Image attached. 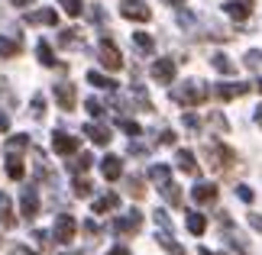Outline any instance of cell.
Wrapping results in <instances>:
<instances>
[{
  "instance_id": "cell-1",
  "label": "cell",
  "mask_w": 262,
  "mask_h": 255,
  "mask_svg": "<svg viewBox=\"0 0 262 255\" xmlns=\"http://www.w3.org/2000/svg\"><path fill=\"white\" fill-rule=\"evenodd\" d=\"M207 94H210V90H207L204 81H185V84H178L172 90V100L181 104V107H198V104L207 100Z\"/></svg>"
},
{
  "instance_id": "cell-2",
  "label": "cell",
  "mask_w": 262,
  "mask_h": 255,
  "mask_svg": "<svg viewBox=\"0 0 262 255\" xmlns=\"http://www.w3.org/2000/svg\"><path fill=\"white\" fill-rule=\"evenodd\" d=\"M204 158L210 161V168H214V171H227L236 161L233 149H227L224 142H207V146H204Z\"/></svg>"
},
{
  "instance_id": "cell-3",
  "label": "cell",
  "mask_w": 262,
  "mask_h": 255,
  "mask_svg": "<svg viewBox=\"0 0 262 255\" xmlns=\"http://www.w3.org/2000/svg\"><path fill=\"white\" fill-rule=\"evenodd\" d=\"M97 58H100V65H104L107 71H120V68H123V55H120V49L110 42L107 36L100 39V45H97Z\"/></svg>"
},
{
  "instance_id": "cell-4",
  "label": "cell",
  "mask_w": 262,
  "mask_h": 255,
  "mask_svg": "<svg viewBox=\"0 0 262 255\" xmlns=\"http://www.w3.org/2000/svg\"><path fill=\"white\" fill-rule=\"evenodd\" d=\"M75 233H78L75 217H72V213H58V217H55V226H52V239L62 242V246H68V242L75 239Z\"/></svg>"
},
{
  "instance_id": "cell-5",
  "label": "cell",
  "mask_w": 262,
  "mask_h": 255,
  "mask_svg": "<svg viewBox=\"0 0 262 255\" xmlns=\"http://www.w3.org/2000/svg\"><path fill=\"white\" fill-rule=\"evenodd\" d=\"M120 16L133 19V23H146V19L152 16V10H149L143 0H123V4H120Z\"/></svg>"
},
{
  "instance_id": "cell-6",
  "label": "cell",
  "mask_w": 262,
  "mask_h": 255,
  "mask_svg": "<svg viewBox=\"0 0 262 255\" xmlns=\"http://www.w3.org/2000/svg\"><path fill=\"white\" fill-rule=\"evenodd\" d=\"M139 226H143V213L139 210H129L126 217L114 220V229L120 233V236H133V233H139Z\"/></svg>"
},
{
  "instance_id": "cell-7",
  "label": "cell",
  "mask_w": 262,
  "mask_h": 255,
  "mask_svg": "<svg viewBox=\"0 0 262 255\" xmlns=\"http://www.w3.org/2000/svg\"><path fill=\"white\" fill-rule=\"evenodd\" d=\"M149 75H152L156 84H172V81H175V62H172V58H159V62H152Z\"/></svg>"
},
{
  "instance_id": "cell-8",
  "label": "cell",
  "mask_w": 262,
  "mask_h": 255,
  "mask_svg": "<svg viewBox=\"0 0 262 255\" xmlns=\"http://www.w3.org/2000/svg\"><path fill=\"white\" fill-rule=\"evenodd\" d=\"M224 13L230 19H236V23H243V19L253 16V4H249V0H227V4H224Z\"/></svg>"
},
{
  "instance_id": "cell-9",
  "label": "cell",
  "mask_w": 262,
  "mask_h": 255,
  "mask_svg": "<svg viewBox=\"0 0 262 255\" xmlns=\"http://www.w3.org/2000/svg\"><path fill=\"white\" fill-rule=\"evenodd\" d=\"M52 149L58 155H75L78 152V136H68V132H52Z\"/></svg>"
},
{
  "instance_id": "cell-10",
  "label": "cell",
  "mask_w": 262,
  "mask_h": 255,
  "mask_svg": "<svg viewBox=\"0 0 262 255\" xmlns=\"http://www.w3.org/2000/svg\"><path fill=\"white\" fill-rule=\"evenodd\" d=\"M19 213H23L26 220H33L39 213V197H36V188H23L19 194Z\"/></svg>"
},
{
  "instance_id": "cell-11",
  "label": "cell",
  "mask_w": 262,
  "mask_h": 255,
  "mask_svg": "<svg viewBox=\"0 0 262 255\" xmlns=\"http://www.w3.org/2000/svg\"><path fill=\"white\" fill-rule=\"evenodd\" d=\"M249 90H253V84H239V81H230V84H217V87H214V94H217L220 100H233V97L249 94Z\"/></svg>"
},
{
  "instance_id": "cell-12",
  "label": "cell",
  "mask_w": 262,
  "mask_h": 255,
  "mask_svg": "<svg viewBox=\"0 0 262 255\" xmlns=\"http://www.w3.org/2000/svg\"><path fill=\"white\" fill-rule=\"evenodd\" d=\"M55 100L62 110H75L78 104V94H75V84H68V81H62V84H55Z\"/></svg>"
},
{
  "instance_id": "cell-13",
  "label": "cell",
  "mask_w": 262,
  "mask_h": 255,
  "mask_svg": "<svg viewBox=\"0 0 262 255\" xmlns=\"http://www.w3.org/2000/svg\"><path fill=\"white\" fill-rule=\"evenodd\" d=\"M26 23L29 26H55L58 23V13H55V10H49V7H42V10L26 13Z\"/></svg>"
},
{
  "instance_id": "cell-14",
  "label": "cell",
  "mask_w": 262,
  "mask_h": 255,
  "mask_svg": "<svg viewBox=\"0 0 262 255\" xmlns=\"http://www.w3.org/2000/svg\"><path fill=\"white\" fill-rule=\"evenodd\" d=\"M0 226H4V229H13V226H16L13 200H10V194H4V191H0Z\"/></svg>"
},
{
  "instance_id": "cell-15",
  "label": "cell",
  "mask_w": 262,
  "mask_h": 255,
  "mask_svg": "<svg viewBox=\"0 0 262 255\" xmlns=\"http://www.w3.org/2000/svg\"><path fill=\"white\" fill-rule=\"evenodd\" d=\"M23 52V39H13V36H0V58H16Z\"/></svg>"
},
{
  "instance_id": "cell-16",
  "label": "cell",
  "mask_w": 262,
  "mask_h": 255,
  "mask_svg": "<svg viewBox=\"0 0 262 255\" xmlns=\"http://www.w3.org/2000/svg\"><path fill=\"white\" fill-rule=\"evenodd\" d=\"M84 136L94 142V146H107V142L114 139V136H110V129L100 126V123H88V126H84Z\"/></svg>"
},
{
  "instance_id": "cell-17",
  "label": "cell",
  "mask_w": 262,
  "mask_h": 255,
  "mask_svg": "<svg viewBox=\"0 0 262 255\" xmlns=\"http://www.w3.org/2000/svg\"><path fill=\"white\" fill-rule=\"evenodd\" d=\"M100 175H104L107 181H117L120 175H123V161H120L117 155H107L104 161H100Z\"/></svg>"
},
{
  "instance_id": "cell-18",
  "label": "cell",
  "mask_w": 262,
  "mask_h": 255,
  "mask_svg": "<svg viewBox=\"0 0 262 255\" xmlns=\"http://www.w3.org/2000/svg\"><path fill=\"white\" fill-rule=\"evenodd\" d=\"M175 161H178V168L185 171V175H201V168H198V161H194V152H188V149H178V155H175Z\"/></svg>"
},
{
  "instance_id": "cell-19",
  "label": "cell",
  "mask_w": 262,
  "mask_h": 255,
  "mask_svg": "<svg viewBox=\"0 0 262 255\" xmlns=\"http://www.w3.org/2000/svg\"><path fill=\"white\" fill-rule=\"evenodd\" d=\"M191 197H194V203H214V200H217V188L201 181V184L191 188Z\"/></svg>"
},
{
  "instance_id": "cell-20",
  "label": "cell",
  "mask_w": 262,
  "mask_h": 255,
  "mask_svg": "<svg viewBox=\"0 0 262 255\" xmlns=\"http://www.w3.org/2000/svg\"><path fill=\"white\" fill-rule=\"evenodd\" d=\"M26 149H29V136H26V132H19V136H13V139L7 142V158H19Z\"/></svg>"
},
{
  "instance_id": "cell-21",
  "label": "cell",
  "mask_w": 262,
  "mask_h": 255,
  "mask_svg": "<svg viewBox=\"0 0 262 255\" xmlns=\"http://www.w3.org/2000/svg\"><path fill=\"white\" fill-rule=\"evenodd\" d=\"M58 45H65V49H84V36H81V29H65V33L58 36Z\"/></svg>"
},
{
  "instance_id": "cell-22",
  "label": "cell",
  "mask_w": 262,
  "mask_h": 255,
  "mask_svg": "<svg viewBox=\"0 0 262 255\" xmlns=\"http://www.w3.org/2000/svg\"><path fill=\"white\" fill-rule=\"evenodd\" d=\"M114 207H120V194L107 191L104 197H97V200H94V207H91V210H94V213H107V210H114Z\"/></svg>"
},
{
  "instance_id": "cell-23",
  "label": "cell",
  "mask_w": 262,
  "mask_h": 255,
  "mask_svg": "<svg viewBox=\"0 0 262 255\" xmlns=\"http://www.w3.org/2000/svg\"><path fill=\"white\" fill-rule=\"evenodd\" d=\"M162 197L172 203V207H181V203H185V197H181V188L175 184V181H165V184H162Z\"/></svg>"
},
{
  "instance_id": "cell-24",
  "label": "cell",
  "mask_w": 262,
  "mask_h": 255,
  "mask_svg": "<svg viewBox=\"0 0 262 255\" xmlns=\"http://www.w3.org/2000/svg\"><path fill=\"white\" fill-rule=\"evenodd\" d=\"M36 55H39V62H42L46 68H55V55H52V45L46 42V39H39V45H36Z\"/></svg>"
},
{
  "instance_id": "cell-25",
  "label": "cell",
  "mask_w": 262,
  "mask_h": 255,
  "mask_svg": "<svg viewBox=\"0 0 262 255\" xmlns=\"http://www.w3.org/2000/svg\"><path fill=\"white\" fill-rule=\"evenodd\" d=\"M88 84H94V87H100V90H114L117 81L107 78V75H100V71H88Z\"/></svg>"
},
{
  "instance_id": "cell-26",
  "label": "cell",
  "mask_w": 262,
  "mask_h": 255,
  "mask_svg": "<svg viewBox=\"0 0 262 255\" xmlns=\"http://www.w3.org/2000/svg\"><path fill=\"white\" fill-rule=\"evenodd\" d=\"M210 65H214V68L220 71V75H233V71H236V65H233V62H230V58H227L224 52H217V55H210Z\"/></svg>"
},
{
  "instance_id": "cell-27",
  "label": "cell",
  "mask_w": 262,
  "mask_h": 255,
  "mask_svg": "<svg viewBox=\"0 0 262 255\" xmlns=\"http://www.w3.org/2000/svg\"><path fill=\"white\" fill-rule=\"evenodd\" d=\"M156 239H159V246H162L165 252H172V255H185V249H181L178 242L172 239V233H156Z\"/></svg>"
},
{
  "instance_id": "cell-28",
  "label": "cell",
  "mask_w": 262,
  "mask_h": 255,
  "mask_svg": "<svg viewBox=\"0 0 262 255\" xmlns=\"http://www.w3.org/2000/svg\"><path fill=\"white\" fill-rule=\"evenodd\" d=\"M133 45H136L143 55H149V52L156 49V42H152V36H149V33H133Z\"/></svg>"
},
{
  "instance_id": "cell-29",
  "label": "cell",
  "mask_w": 262,
  "mask_h": 255,
  "mask_svg": "<svg viewBox=\"0 0 262 255\" xmlns=\"http://www.w3.org/2000/svg\"><path fill=\"white\" fill-rule=\"evenodd\" d=\"M188 229L194 233V236H201V233L207 229V217L204 213H188Z\"/></svg>"
},
{
  "instance_id": "cell-30",
  "label": "cell",
  "mask_w": 262,
  "mask_h": 255,
  "mask_svg": "<svg viewBox=\"0 0 262 255\" xmlns=\"http://www.w3.org/2000/svg\"><path fill=\"white\" fill-rule=\"evenodd\" d=\"M7 175H10V178H13V181H19V178H23V175H26V168H23V161H19V158H7Z\"/></svg>"
},
{
  "instance_id": "cell-31",
  "label": "cell",
  "mask_w": 262,
  "mask_h": 255,
  "mask_svg": "<svg viewBox=\"0 0 262 255\" xmlns=\"http://www.w3.org/2000/svg\"><path fill=\"white\" fill-rule=\"evenodd\" d=\"M243 65H246L249 71H262V52H259V49H253V52H246Z\"/></svg>"
},
{
  "instance_id": "cell-32",
  "label": "cell",
  "mask_w": 262,
  "mask_h": 255,
  "mask_svg": "<svg viewBox=\"0 0 262 255\" xmlns=\"http://www.w3.org/2000/svg\"><path fill=\"white\" fill-rule=\"evenodd\" d=\"M58 7H62L68 16H81V10H84L81 0H58Z\"/></svg>"
},
{
  "instance_id": "cell-33",
  "label": "cell",
  "mask_w": 262,
  "mask_h": 255,
  "mask_svg": "<svg viewBox=\"0 0 262 255\" xmlns=\"http://www.w3.org/2000/svg\"><path fill=\"white\" fill-rule=\"evenodd\" d=\"M126 184H129V197H146V188H143V178H139V175H133V178H129L126 181Z\"/></svg>"
},
{
  "instance_id": "cell-34",
  "label": "cell",
  "mask_w": 262,
  "mask_h": 255,
  "mask_svg": "<svg viewBox=\"0 0 262 255\" xmlns=\"http://www.w3.org/2000/svg\"><path fill=\"white\" fill-rule=\"evenodd\" d=\"M168 175H172V171H168V165H152V168H149V178L159 181V184H165Z\"/></svg>"
},
{
  "instance_id": "cell-35",
  "label": "cell",
  "mask_w": 262,
  "mask_h": 255,
  "mask_svg": "<svg viewBox=\"0 0 262 255\" xmlns=\"http://www.w3.org/2000/svg\"><path fill=\"white\" fill-rule=\"evenodd\" d=\"M72 188H75V197H91V181H88V178H81V175H78Z\"/></svg>"
},
{
  "instance_id": "cell-36",
  "label": "cell",
  "mask_w": 262,
  "mask_h": 255,
  "mask_svg": "<svg viewBox=\"0 0 262 255\" xmlns=\"http://www.w3.org/2000/svg\"><path fill=\"white\" fill-rule=\"evenodd\" d=\"M91 161H94V158H91L88 152H84V155H78V158L72 161V171H75V175H81V171H88V168H91Z\"/></svg>"
},
{
  "instance_id": "cell-37",
  "label": "cell",
  "mask_w": 262,
  "mask_h": 255,
  "mask_svg": "<svg viewBox=\"0 0 262 255\" xmlns=\"http://www.w3.org/2000/svg\"><path fill=\"white\" fill-rule=\"evenodd\" d=\"M33 117H36V120L46 117V97H42V94H33Z\"/></svg>"
},
{
  "instance_id": "cell-38",
  "label": "cell",
  "mask_w": 262,
  "mask_h": 255,
  "mask_svg": "<svg viewBox=\"0 0 262 255\" xmlns=\"http://www.w3.org/2000/svg\"><path fill=\"white\" fill-rule=\"evenodd\" d=\"M84 107H88V113L94 117V120H97V117H104V104H100V100H94V97H88V100H84Z\"/></svg>"
},
{
  "instance_id": "cell-39",
  "label": "cell",
  "mask_w": 262,
  "mask_h": 255,
  "mask_svg": "<svg viewBox=\"0 0 262 255\" xmlns=\"http://www.w3.org/2000/svg\"><path fill=\"white\" fill-rule=\"evenodd\" d=\"M120 129H123V132H129V136H143V129H139V123H133V120H120Z\"/></svg>"
},
{
  "instance_id": "cell-40",
  "label": "cell",
  "mask_w": 262,
  "mask_h": 255,
  "mask_svg": "<svg viewBox=\"0 0 262 255\" xmlns=\"http://www.w3.org/2000/svg\"><path fill=\"white\" fill-rule=\"evenodd\" d=\"M156 223H159V226H162L165 233H172V220H168V213H165V210H156Z\"/></svg>"
},
{
  "instance_id": "cell-41",
  "label": "cell",
  "mask_w": 262,
  "mask_h": 255,
  "mask_svg": "<svg viewBox=\"0 0 262 255\" xmlns=\"http://www.w3.org/2000/svg\"><path fill=\"white\" fill-rule=\"evenodd\" d=\"M175 139L178 136H175L172 129H162V132H159V142H162V146H175Z\"/></svg>"
},
{
  "instance_id": "cell-42",
  "label": "cell",
  "mask_w": 262,
  "mask_h": 255,
  "mask_svg": "<svg viewBox=\"0 0 262 255\" xmlns=\"http://www.w3.org/2000/svg\"><path fill=\"white\" fill-rule=\"evenodd\" d=\"M33 239H36V242H39L42 249H49V246H52V239H49V233H42V229H36V233H33Z\"/></svg>"
},
{
  "instance_id": "cell-43",
  "label": "cell",
  "mask_w": 262,
  "mask_h": 255,
  "mask_svg": "<svg viewBox=\"0 0 262 255\" xmlns=\"http://www.w3.org/2000/svg\"><path fill=\"white\" fill-rule=\"evenodd\" d=\"M210 123H214V126H217L220 132H227V120H224V117H220V113H217V110H214V113H210Z\"/></svg>"
},
{
  "instance_id": "cell-44",
  "label": "cell",
  "mask_w": 262,
  "mask_h": 255,
  "mask_svg": "<svg viewBox=\"0 0 262 255\" xmlns=\"http://www.w3.org/2000/svg\"><path fill=\"white\" fill-rule=\"evenodd\" d=\"M236 194H239V200H246V203H253V197H256V194L249 191L246 184H239V188H236Z\"/></svg>"
},
{
  "instance_id": "cell-45",
  "label": "cell",
  "mask_w": 262,
  "mask_h": 255,
  "mask_svg": "<svg viewBox=\"0 0 262 255\" xmlns=\"http://www.w3.org/2000/svg\"><path fill=\"white\" fill-rule=\"evenodd\" d=\"M185 126H188V129H194V132H198V129H201V120H198L194 113H185Z\"/></svg>"
},
{
  "instance_id": "cell-46",
  "label": "cell",
  "mask_w": 262,
  "mask_h": 255,
  "mask_svg": "<svg viewBox=\"0 0 262 255\" xmlns=\"http://www.w3.org/2000/svg\"><path fill=\"white\" fill-rule=\"evenodd\" d=\"M84 233H88V236H97V233H100V226H97L94 220H88V223H84Z\"/></svg>"
},
{
  "instance_id": "cell-47",
  "label": "cell",
  "mask_w": 262,
  "mask_h": 255,
  "mask_svg": "<svg viewBox=\"0 0 262 255\" xmlns=\"http://www.w3.org/2000/svg\"><path fill=\"white\" fill-rule=\"evenodd\" d=\"M10 255H39V252H33V249H26V246H13V252Z\"/></svg>"
},
{
  "instance_id": "cell-48",
  "label": "cell",
  "mask_w": 262,
  "mask_h": 255,
  "mask_svg": "<svg viewBox=\"0 0 262 255\" xmlns=\"http://www.w3.org/2000/svg\"><path fill=\"white\" fill-rule=\"evenodd\" d=\"M249 226H253V229H262V217H256V213H249Z\"/></svg>"
},
{
  "instance_id": "cell-49",
  "label": "cell",
  "mask_w": 262,
  "mask_h": 255,
  "mask_svg": "<svg viewBox=\"0 0 262 255\" xmlns=\"http://www.w3.org/2000/svg\"><path fill=\"white\" fill-rule=\"evenodd\" d=\"M7 129H10V117L0 113V132H7Z\"/></svg>"
},
{
  "instance_id": "cell-50",
  "label": "cell",
  "mask_w": 262,
  "mask_h": 255,
  "mask_svg": "<svg viewBox=\"0 0 262 255\" xmlns=\"http://www.w3.org/2000/svg\"><path fill=\"white\" fill-rule=\"evenodd\" d=\"M107 255H129V252H126V246H117V249H110Z\"/></svg>"
},
{
  "instance_id": "cell-51",
  "label": "cell",
  "mask_w": 262,
  "mask_h": 255,
  "mask_svg": "<svg viewBox=\"0 0 262 255\" xmlns=\"http://www.w3.org/2000/svg\"><path fill=\"white\" fill-rule=\"evenodd\" d=\"M7 4H13V7H29L33 0H7Z\"/></svg>"
},
{
  "instance_id": "cell-52",
  "label": "cell",
  "mask_w": 262,
  "mask_h": 255,
  "mask_svg": "<svg viewBox=\"0 0 262 255\" xmlns=\"http://www.w3.org/2000/svg\"><path fill=\"white\" fill-rule=\"evenodd\" d=\"M162 4H168V7H185V0H162Z\"/></svg>"
},
{
  "instance_id": "cell-53",
  "label": "cell",
  "mask_w": 262,
  "mask_h": 255,
  "mask_svg": "<svg viewBox=\"0 0 262 255\" xmlns=\"http://www.w3.org/2000/svg\"><path fill=\"white\" fill-rule=\"evenodd\" d=\"M256 123L262 126V107H256Z\"/></svg>"
},
{
  "instance_id": "cell-54",
  "label": "cell",
  "mask_w": 262,
  "mask_h": 255,
  "mask_svg": "<svg viewBox=\"0 0 262 255\" xmlns=\"http://www.w3.org/2000/svg\"><path fill=\"white\" fill-rule=\"evenodd\" d=\"M201 255H224V252H210V249H201Z\"/></svg>"
},
{
  "instance_id": "cell-55",
  "label": "cell",
  "mask_w": 262,
  "mask_h": 255,
  "mask_svg": "<svg viewBox=\"0 0 262 255\" xmlns=\"http://www.w3.org/2000/svg\"><path fill=\"white\" fill-rule=\"evenodd\" d=\"M256 87H259V90H262V81H256Z\"/></svg>"
},
{
  "instance_id": "cell-56",
  "label": "cell",
  "mask_w": 262,
  "mask_h": 255,
  "mask_svg": "<svg viewBox=\"0 0 262 255\" xmlns=\"http://www.w3.org/2000/svg\"><path fill=\"white\" fill-rule=\"evenodd\" d=\"M75 255H84V252H75Z\"/></svg>"
}]
</instances>
